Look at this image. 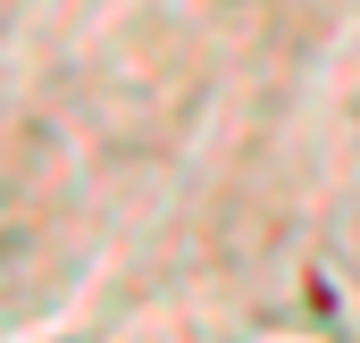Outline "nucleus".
I'll use <instances>...</instances> for the list:
<instances>
[]
</instances>
